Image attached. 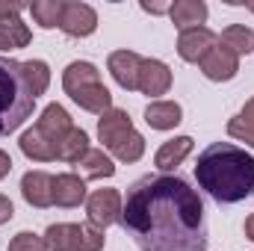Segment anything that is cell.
<instances>
[{"label": "cell", "mask_w": 254, "mask_h": 251, "mask_svg": "<svg viewBox=\"0 0 254 251\" xmlns=\"http://www.w3.org/2000/svg\"><path fill=\"white\" fill-rule=\"evenodd\" d=\"M77 166L83 169V178H86V181H104V178H113V175H116L113 160H110L101 148H89V154H86Z\"/></svg>", "instance_id": "cell-22"}, {"label": "cell", "mask_w": 254, "mask_h": 251, "mask_svg": "<svg viewBox=\"0 0 254 251\" xmlns=\"http://www.w3.org/2000/svg\"><path fill=\"white\" fill-rule=\"evenodd\" d=\"M107 68H110L113 80L122 89H127V92L139 89V68H142V57L139 54H133V51H116V54H110Z\"/></svg>", "instance_id": "cell-11"}, {"label": "cell", "mask_w": 254, "mask_h": 251, "mask_svg": "<svg viewBox=\"0 0 254 251\" xmlns=\"http://www.w3.org/2000/svg\"><path fill=\"white\" fill-rule=\"evenodd\" d=\"M240 116H243L246 122H252V125H254V98H252V101H246V107H243V113H240Z\"/></svg>", "instance_id": "cell-32"}, {"label": "cell", "mask_w": 254, "mask_h": 251, "mask_svg": "<svg viewBox=\"0 0 254 251\" xmlns=\"http://www.w3.org/2000/svg\"><path fill=\"white\" fill-rule=\"evenodd\" d=\"M12 216H15V207H12V201H9L6 195H0V225H6Z\"/></svg>", "instance_id": "cell-29"}, {"label": "cell", "mask_w": 254, "mask_h": 251, "mask_svg": "<svg viewBox=\"0 0 254 251\" xmlns=\"http://www.w3.org/2000/svg\"><path fill=\"white\" fill-rule=\"evenodd\" d=\"M207 3L204 0H175L169 6V18L172 24L184 33V30H192V27H204L207 21Z\"/></svg>", "instance_id": "cell-13"}, {"label": "cell", "mask_w": 254, "mask_h": 251, "mask_svg": "<svg viewBox=\"0 0 254 251\" xmlns=\"http://www.w3.org/2000/svg\"><path fill=\"white\" fill-rule=\"evenodd\" d=\"M89 83H101V71L92 63H80V60H77V63H71L63 71L65 95H74L77 89H83V86H89Z\"/></svg>", "instance_id": "cell-20"}, {"label": "cell", "mask_w": 254, "mask_h": 251, "mask_svg": "<svg viewBox=\"0 0 254 251\" xmlns=\"http://www.w3.org/2000/svg\"><path fill=\"white\" fill-rule=\"evenodd\" d=\"M89 154V133L80 127H71V133L57 145V160L63 163H80Z\"/></svg>", "instance_id": "cell-21"}, {"label": "cell", "mask_w": 254, "mask_h": 251, "mask_svg": "<svg viewBox=\"0 0 254 251\" xmlns=\"http://www.w3.org/2000/svg\"><path fill=\"white\" fill-rule=\"evenodd\" d=\"M246 9H249V12H254V0H246Z\"/></svg>", "instance_id": "cell-35"}, {"label": "cell", "mask_w": 254, "mask_h": 251, "mask_svg": "<svg viewBox=\"0 0 254 251\" xmlns=\"http://www.w3.org/2000/svg\"><path fill=\"white\" fill-rule=\"evenodd\" d=\"M9 172H12V157H9V154H6V151L0 148V181H3V178H6Z\"/></svg>", "instance_id": "cell-30"}, {"label": "cell", "mask_w": 254, "mask_h": 251, "mask_svg": "<svg viewBox=\"0 0 254 251\" xmlns=\"http://www.w3.org/2000/svg\"><path fill=\"white\" fill-rule=\"evenodd\" d=\"M110 151H113V157H116V160H122V163H139V160H142V154H145V136H142V133H136V130H130V133L122 136Z\"/></svg>", "instance_id": "cell-25"}, {"label": "cell", "mask_w": 254, "mask_h": 251, "mask_svg": "<svg viewBox=\"0 0 254 251\" xmlns=\"http://www.w3.org/2000/svg\"><path fill=\"white\" fill-rule=\"evenodd\" d=\"M0 51H15V48H12V42H9L3 33H0Z\"/></svg>", "instance_id": "cell-34"}, {"label": "cell", "mask_w": 254, "mask_h": 251, "mask_svg": "<svg viewBox=\"0 0 254 251\" xmlns=\"http://www.w3.org/2000/svg\"><path fill=\"white\" fill-rule=\"evenodd\" d=\"M122 207H125V198H122L119 189H95V192L86 198L89 225L107 231L110 225L122 222Z\"/></svg>", "instance_id": "cell-4"}, {"label": "cell", "mask_w": 254, "mask_h": 251, "mask_svg": "<svg viewBox=\"0 0 254 251\" xmlns=\"http://www.w3.org/2000/svg\"><path fill=\"white\" fill-rule=\"evenodd\" d=\"M18 145H21V154H24L27 160H33V163H51V160H57V148H54L45 136H39L36 127L27 130V133H21Z\"/></svg>", "instance_id": "cell-19"}, {"label": "cell", "mask_w": 254, "mask_h": 251, "mask_svg": "<svg viewBox=\"0 0 254 251\" xmlns=\"http://www.w3.org/2000/svg\"><path fill=\"white\" fill-rule=\"evenodd\" d=\"M181 119H184V110L175 101H151L145 110V122L151 130H175Z\"/></svg>", "instance_id": "cell-18"}, {"label": "cell", "mask_w": 254, "mask_h": 251, "mask_svg": "<svg viewBox=\"0 0 254 251\" xmlns=\"http://www.w3.org/2000/svg\"><path fill=\"white\" fill-rule=\"evenodd\" d=\"M45 243L51 251H83V225L60 222L45 231Z\"/></svg>", "instance_id": "cell-14"}, {"label": "cell", "mask_w": 254, "mask_h": 251, "mask_svg": "<svg viewBox=\"0 0 254 251\" xmlns=\"http://www.w3.org/2000/svg\"><path fill=\"white\" fill-rule=\"evenodd\" d=\"M27 9H30L33 21H36L42 30H54V27H60V21H63L65 0H33Z\"/></svg>", "instance_id": "cell-24"}, {"label": "cell", "mask_w": 254, "mask_h": 251, "mask_svg": "<svg viewBox=\"0 0 254 251\" xmlns=\"http://www.w3.org/2000/svg\"><path fill=\"white\" fill-rule=\"evenodd\" d=\"M142 9L151 12V15H163V12H169V6H163V3H142Z\"/></svg>", "instance_id": "cell-31"}, {"label": "cell", "mask_w": 254, "mask_h": 251, "mask_svg": "<svg viewBox=\"0 0 254 251\" xmlns=\"http://www.w3.org/2000/svg\"><path fill=\"white\" fill-rule=\"evenodd\" d=\"M172 89V68L160 60H142L139 68V92L148 98H160Z\"/></svg>", "instance_id": "cell-9"}, {"label": "cell", "mask_w": 254, "mask_h": 251, "mask_svg": "<svg viewBox=\"0 0 254 251\" xmlns=\"http://www.w3.org/2000/svg\"><path fill=\"white\" fill-rule=\"evenodd\" d=\"M21 195L36 210L51 207L54 204V175H48V172H27L21 178Z\"/></svg>", "instance_id": "cell-10"}, {"label": "cell", "mask_w": 254, "mask_h": 251, "mask_svg": "<svg viewBox=\"0 0 254 251\" xmlns=\"http://www.w3.org/2000/svg\"><path fill=\"white\" fill-rule=\"evenodd\" d=\"M192 145H195L192 136H175V139L163 142L160 151L154 154V166H157L160 172H172V169H178V166L192 154Z\"/></svg>", "instance_id": "cell-16"}, {"label": "cell", "mask_w": 254, "mask_h": 251, "mask_svg": "<svg viewBox=\"0 0 254 251\" xmlns=\"http://www.w3.org/2000/svg\"><path fill=\"white\" fill-rule=\"evenodd\" d=\"M83 201H86V181L80 175L65 172V175L54 178V204L57 207L71 210V207H80Z\"/></svg>", "instance_id": "cell-12"}, {"label": "cell", "mask_w": 254, "mask_h": 251, "mask_svg": "<svg viewBox=\"0 0 254 251\" xmlns=\"http://www.w3.org/2000/svg\"><path fill=\"white\" fill-rule=\"evenodd\" d=\"M228 133H231L234 139H240V142H246V145L254 148V125L246 122L243 116H234V119L228 122Z\"/></svg>", "instance_id": "cell-28"}, {"label": "cell", "mask_w": 254, "mask_h": 251, "mask_svg": "<svg viewBox=\"0 0 254 251\" xmlns=\"http://www.w3.org/2000/svg\"><path fill=\"white\" fill-rule=\"evenodd\" d=\"M24 68V77H27V86H30V92L39 98V95H45L48 92V86H51V68L45 60H27V63H21Z\"/></svg>", "instance_id": "cell-26"}, {"label": "cell", "mask_w": 254, "mask_h": 251, "mask_svg": "<svg viewBox=\"0 0 254 251\" xmlns=\"http://www.w3.org/2000/svg\"><path fill=\"white\" fill-rule=\"evenodd\" d=\"M71 116H68V110H65L63 104H48L45 110H42V116H39V122H36V130H39V136H45L54 148L63 142L65 136L71 133Z\"/></svg>", "instance_id": "cell-7"}, {"label": "cell", "mask_w": 254, "mask_h": 251, "mask_svg": "<svg viewBox=\"0 0 254 251\" xmlns=\"http://www.w3.org/2000/svg\"><path fill=\"white\" fill-rule=\"evenodd\" d=\"M246 237H249V240L254 243V213L249 216V219H246Z\"/></svg>", "instance_id": "cell-33"}, {"label": "cell", "mask_w": 254, "mask_h": 251, "mask_svg": "<svg viewBox=\"0 0 254 251\" xmlns=\"http://www.w3.org/2000/svg\"><path fill=\"white\" fill-rule=\"evenodd\" d=\"M130 130H133V122H130V116H127L125 110H119V107H113L110 113H104L98 119V139L104 142V148H113Z\"/></svg>", "instance_id": "cell-17"}, {"label": "cell", "mask_w": 254, "mask_h": 251, "mask_svg": "<svg viewBox=\"0 0 254 251\" xmlns=\"http://www.w3.org/2000/svg\"><path fill=\"white\" fill-rule=\"evenodd\" d=\"M122 228L142 251H204V201L178 175H145L130 184Z\"/></svg>", "instance_id": "cell-1"}, {"label": "cell", "mask_w": 254, "mask_h": 251, "mask_svg": "<svg viewBox=\"0 0 254 251\" xmlns=\"http://www.w3.org/2000/svg\"><path fill=\"white\" fill-rule=\"evenodd\" d=\"M9 251H51V249H48L45 237H39V234H33V231H21V234L12 237Z\"/></svg>", "instance_id": "cell-27"}, {"label": "cell", "mask_w": 254, "mask_h": 251, "mask_svg": "<svg viewBox=\"0 0 254 251\" xmlns=\"http://www.w3.org/2000/svg\"><path fill=\"white\" fill-rule=\"evenodd\" d=\"M195 181L216 204H240L254 195V157L231 142H213L198 154Z\"/></svg>", "instance_id": "cell-2"}, {"label": "cell", "mask_w": 254, "mask_h": 251, "mask_svg": "<svg viewBox=\"0 0 254 251\" xmlns=\"http://www.w3.org/2000/svg\"><path fill=\"white\" fill-rule=\"evenodd\" d=\"M60 30L71 39H86L98 30V12L89 6V3H65L63 9V21H60Z\"/></svg>", "instance_id": "cell-6"}, {"label": "cell", "mask_w": 254, "mask_h": 251, "mask_svg": "<svg viewBox=\"0 0 254 251\" xmlns=\"http://www.w3.org/2000/svg\"><path fill=\"white\" fill-rule=\"evenodd\" d=\"M36 110V95L27 86L18 60L0 57V136L15 133Z\"/></svg>", "instance_id": "cell-3"}, {"label": "cell", "mask_w": 254, "mask_h": 251, "mask_svg": "<svg viewBox=\"0 0 254 251\" xmlns=\"http://www.w3.org/2000/svg\"><path fill=\"white\" fill-rule=\"evenodd\" d=\"M71 101H74L80 110L95 113V116H104V113L113 110V95H110V89H107L104 83H89V86L77 89V92L71 95Z\"/></svg>", "instance_id": "cell-15"}, {"label": "cell", "mask_w": 254, "mask_h": 251, "mask_svg": "<svg viewBox=\"0 0 254 251\" xmlns=\"http://www.w3.org/2000/svg\"><path fill=\"white\" fill-rule=\"evenodd\" d=\"M219 45V36L210 27H192L178 36V54L184 63H204V57Z\"/></svg>", "instance_id": "cell-5"}, {"label": "cell", "mask_w": 254, "mask_h": 251, "mask_svg": "<svg viewBox=\"0 0 254 251\" xmlns=\"http://www.w3.org/2000/svg\"><path fill=\"white\" fill-rule=\"evenodd\" d=\"M219 45L228 48V51L237 54V57H246V54H252L254 51V30L252 27H246V24H231V27L222 33Z\"/></svg>", "instance_id": "cell-23"}, {"label": "cell", "mask_w": 254, "mask_h": 251, "mask_svg": "<svg viewBox=\"0 0 254 251\" xmlns=\"http://www.w3.org/2000/svg\"><path fill=\"white\" fill-rule=\"evenodd\" d=\"M237 71H240V57L231 54V51L222 48V45H216V48L204 57V63H201V74H204L207 80H213V83H228V80L237 77Z\"/></svg>", "instance_id": "cell-8"}]
</instances>
